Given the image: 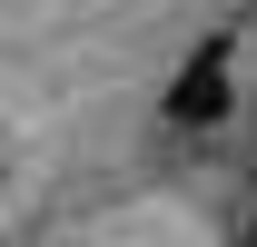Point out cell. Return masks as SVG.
<instances>
[{
	"label": "cell",
	"mask_w": 257,
	"mask_h": 247,
	"mask_svg": "<svg viewBox=\"0 0 257 247\" xmlns=\"http://www.w3.org/2000/svg\"><path fill=\"white\" fill-rule=\"evenodd\" d=\"M168 119H178V129H218L227 119V60H218V50L168 79Z\"/></svg>",
	"instance_id": "1"
}]
</instances>
